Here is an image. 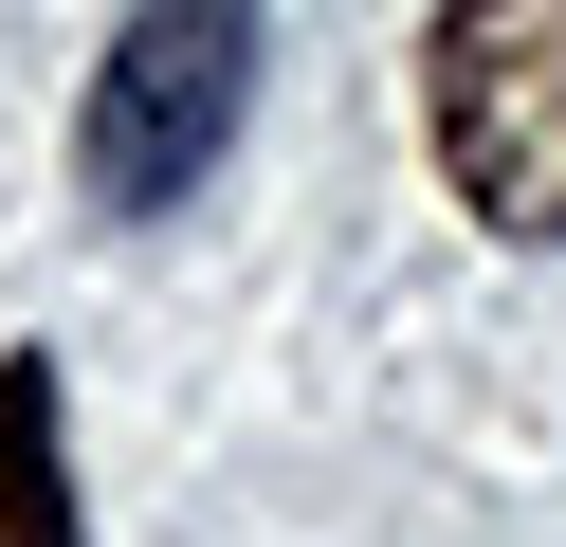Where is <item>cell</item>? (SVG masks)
Wrapping results in <instances>:
<instances>
[{
  "label": "cell",
  "instance_id": "3957f363",
  "mask_svg": "<svg viewBox=\"0 0 566 547\" xmlns=\"http://www.w3.org/2000/svg\"><path fill=\"white\" fill-rule=\"evenodd\" d=\"M0 547H92L74 529V438H55V347H0Z\"/></svg>",
  "mask_w": 566,
  "mask_h": 547
},
{
  "label": "cell",
  "instance_id": "7a4b0ae2",
  "mask_svg": "<svg viewBox=\"0 0 566 547\" xmlns=\"http://www.w3.org/2000/svg\"><path fill=\"white\" fill-rule=\"evenodd\" d=\"M420 146L457 219L566 238V0H439L420 19Z\"/></svg>",
  "mask_w": 566,
  "mask_h": 547
},
{
  "label": "cell",
  "instance_id": "6da1fadb",
  "mask_svg": "<svg viewBox=\"0 0 566 547\" xmlns=\"http://www.w3.org/2000/svg\"><path fill=\"white\" fill-rule=\"evenodd\" d=\"M238 109H256V0H128V36L92 55V109H74V182L92 219H165L220 182Z\"/></svg>",
  "mask_w": 566,
  "mask_h": 547
}]
</instances>
